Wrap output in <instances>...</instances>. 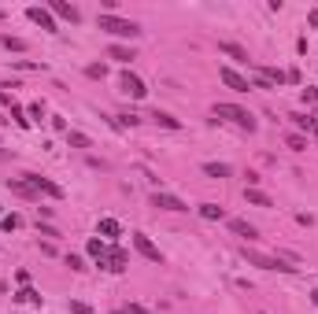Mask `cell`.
Returning a JSON list of instances; mask_svg holds the SVG:
<instances>
[{
	"label": "cell",
	"instance_id": "44dd1931",
	"mask_svg": "<svg viewBox=\"0 0 318 314\" xmlns=\"http://www.w3.org/2000/svg\"><path fill=\"white\" fill-rule=\"evenodd\" d=\"M204 174L208 178H230V166L226 163H204Z\"/></svg>",
	"mask_w": 318,
	"mask_h": 314
},
{
	"label": "cell",
	"instance_id": "e0dca14e",
	"mask_svg": "<svg viewBox=\"0 0 318 314\" xmlns=\"http://www.w3.org/2000/svg\"><path fill=\"white\" fill-rule=\"evenodd\" d=\"M152 122H156V126H163V130H182V122H178L174 115H166V111H156Z\"/></svg>",
	"mask_w": 318,
	"mask_h": 314
},
{
	"label": "cell",
	"instance_id": "4dcf8cb0",
	"mask_svg": "<svg viewBox=\"0 0 318 314\" xmlns=\"http://www.w3.org/2000/svg\"><path fill=\"white\" fill-rule=\"evenodd\" d=\"M67 266H70V270H86V262H82V255H67Z\"/></svg>",
	"mask_w": 318,
	"mask_h": 314
},
{
	"label": "cell",
	"instance_id": "6da1fadb",
	"mask_svg": "<svg viewBox=\"0 0 318 314\" xmlns=\"http://www.w3.org/2000/svg\"><path fill=\"white\" fill-rule=\"evenodd\" d=\"M214 118H226V122H233V126L256 133V115H252V111H244L240 104H214Z\"/></svg>",
	"mask_w": 318,
	"mask_h": 314
},
{
	"label": "cell",
	"instance_id": "7402d4cb",
	"mask_svg": "<svg viewBox=\"0 0 318 314\" xmlns=\"http://www.w3.org/2000/svg\"><path fill=\"white\" fill-rule=\"evenodd\" d=\"M0 44H4L8 52H22V48H26V41H22V37H12V34H4V37H0Z\"/></svg>",
	"mask_w": 318,
	"mask_h": 314
},
{
	"label": "cell",
	"instance_id": "5b68a950",
	"mask_svg": "<svg viewBox=\"0 0 318 314\" xmlns=\"http://www.w3.org/2000/svg\"><path fill=\"white\" fill-rule=\"evenodd\" d=\"M26 182L34 185V192H37V196L44 192V196H52V200H63V188L56 185V182H48V178H41V174H26Z\"/></svg>",
	"mask_w": 318,
	"mask_h": 314
},
{
	"label": "cell",
	"instance_id": "4316f807",
	"mask_svg": "<svg viewBox=\"0 0 318 314\" xmlns=\"http://www.w3.org/2000/svg\"><path fill=\"white\" fill-rule=\"evenodd\" d=\"M0 226L12 233V230H18V226H22V218H18V214H4V218H0Z\"/></svg>",
	"mask_w": 318,
	"mask_h": 314
},
{
	"label": "cell",
	"instance_id": "836d02e7",
	"mask_svg": "<svg viewBox=\"0 0 318 314\" xmlns=\"http://www.w3.org/2000/svg\"><path fill=\"white\" fill-rule=\"evenodd\" d=\"M126 314H152V310H148V307H141V303H130V307H126Z\"/></svg>",
	"mask_w": 318,
	"mask_h": 314
},
{
	"label": "cell",
	"instance_id": "d590c367",
	"mask_svg": "<svg viewBox=\"0 0 318 314\" xmlns=\"http://www.w3.org/2000/svg\"><path fill=\"white\" fill-rule=\"evenodd\" d=\"M8 159H12V152H8V148H0V163H8Z\"/></svg>",
	"mask_w": 318,
	"mask_h": 314
},
{
	"label": "cell",
	"instance_id": "30bf717a",
	"mask_svg": "<svg viewBox=\"0 0 318 314\" xmlns=\"http://www.w3.org/2000/svg\"><path fill=\"white\" fill-rule=\"evenodd\" d=\"M48 12H56L60 18H67V22H82V12L67 0H48Z\"/></svg>",
	"mask_w": 318,
	"mask_h": 314
},
{
	"label": "cell",
	"instance_id": "8fae6325",
	"mask_svg": "<svg viewBox=\"0 0 318 314\" xmlns=\"http://www.w3.org/2000/svg\"><path fill=\"white\" fill-rule=\"evenodd\" d=\"M26 15H30L34 22L41 26V30H52V34H56V18H52V12H48V8H37V4H34V8H30Z\"/></svg>",
	"mask_w": 318,
	"mask_h": 314
},
{
	"label": "cell",
	"instance_id": "d6a6232c",
	"mask_svg": "<svg viewBox=\"0 0 318 314\" xmlns=\"http://www.w3.org/2000/svg\"><path fill=\"white\" fill-rule=\"evenodd\" d=\"M41 115H44V108H41V104H30V122H34V118L41 122Z\"/></svg>",
	"mask_w": 318,
	"mask_h": 314
},
{
	"label": "cell",
	"instance_id": "74e56055",
	"mask_svg": "<svg viewBox=\"0 0 318 314\" xmlns=\"http://www.w3.org/2000/svg\"><path fill=\"white\" fill-rule=\"evenodd\" d=\"M0 292H8V284H4V281H0Z\"/></svg>",
	"mask_w": 318,
	"mask_h": 314
},
{
	"label": "cell",
	"instance_id": "cb8c5ba5",
	"mask_svg": "<svg viewBox=\"0 0 318 314\" xmlns=\"http://www.w3.org/2000/svg\"><path fill=\"white\" fill-rule=\"evenodd\" d=\"M15 300H18V303H41V292H37V288H18Z\"/></svg>",
	"mask_w": 318,
	"mask_h": 314
},
{
	"label": "cell",
	"instance_id": "83f0119b",
	"mask_svg": "<svg viewBox=\"0 0 318 314\" xmlns=\"http://www.w3.org/2000/svg\"><path fill=\"white\" fill-rule=\"evenodd\" d=\"M70 314H96L89 307V303H82V300H70Z\"/></svg>",
	"mask_w": 318,
	"mask_h": 314
},
{
	"label": "cell",
	"instance_id": "9c48e42d",
	"mask_svg": "<svg viewBox=\"0 0 318 314\" xmlns=\"http://www.w3.org/2000/svg\"><path fill=\"white\" fill-rule=\"evenodd\" d=\"M126 252L122 248H108V255H104V262H96V266H104V270H111V274H122L126 270Z\"/></svg>",
	"mask_w": 318,
	"mask_h": 314
},
{
	"label": "cell",
	"instance_id": "4fadbf2b",
	"mask_svg": "<svg viewBox=\"0 0 318 314\" xmlns=\"http://www.w3.org/2000/svg\"><path fill=\"white\" fill-rule=\"evenodd\" d=\"M218 52L230 56V60H237V63H248V52L240 48V44H233V41H218Z\"/></svg>",
	"mask_w": 318,
	"mask_h": 314
},
{
	"label": "cell",
	"instance_id": "8d00e7d4",
	"mask_svg": "<svg viewBox=\"0 0 318 314\" xmlns=\"http://www.w3.org/2000/svg\"><path fill=\"white\" fill-rule=\"evenodd\" d=\"M311 303H314V307H318V288H314V292H311Z\"/></svg>",
	"mask_w": 318,
	"mask_h": 314
},
{
	"label": "cell",
	"instance_id": "f35d334b",
	"mask_svg": "<svg viewBox=\"0 0 318 314\" xmlns=\"http://www.w3.org/2000/svg\"><path fill=\"white\" fill-rule=\"evenodd\" d=\"M0 18H4V12H0Z\"/></svg>",
	"mask_w": 318,
	"mask_h": 314
},
{
	"label": "cell",
	"instance_id": "e575fe53",
	"mask_svg": "<svg viewBox=\"0 0 318 314\" xmlns=\"http://www.w3.org/2000/svg\"><path fill=\"white\" fill-rule=\"evenodd\" d=\"M307 22H311L314 30H318V8H311V15H307Z\"/></svg>",
	"mask_w": 318,
	"mask_h": 314
},
{
	"label": "cell",
	"instance_id": "8992f818",
	"mask_svg": "<svg viewBox=\"0 0 318 314\" xmlns=\"http://www.w3.org/2000/svg\"><path fill=\"white\" fill-rule=\"evenodd\" d=\"M218 78H222V85L233 89V92H248V78H244V74H237L233 66H218Z\"/></svg>",
	"mask_w": 318,
	"mask_h": 314
},
{
	"label": "cell",
	"instance_id": "ffe728a7",
	"mask_svg": "<svg viewBox=\"0 0 318 314\" xmlns=\"http://www.w3.org/2000/svg\"><path fill=\"white\" fill-rule=\"evenodd\" d=\"M67 144L70 148H92V140L86 137V133H78V130H67Z\"/></svg>",
	"mask_w": 318,
	"mask_h": 314
},
{
	"label": "cell",
	"instance_id": "52a82bcc",
	"mask_svg": "<svg viewBox=\"0 0 318 314\" xmlns=\"http://www.w3.org/2000/svg\"><path fill=\"white\" fill-rule=\"evenodd\" d=\"M152 207H159V211H189V204L170 192H152Z\"/></svg>",
	"mask_w": 318,
	"mask_h": 314
},
{
	"label": "cell",
	"instance_id": "ba28073f",
	"mask_svg": "<svg viewBox=\"0 0 318 314\" xmlns=\"http://www.w3.org/2000/svg\"><path fill=\"white\" fill-rule=\"evenodd\" d=\"M134 248H137V252H141V255H144V259H148V262H163V252H159V248H156V244H152V240H148V236H144V233H134Z\"/></svg>",
	"mask_w": 318,
	"mask_h": 314
},
{
	"label": "cell",
	"instance_id": "484cf974",
	"mask_svg": "<svg viewBox=\"0 0 318 314\" xmlns=\"http://www.w3.org/2000/svg\"><path fill=\"white\" fill-rule=\"evenodd\" d=\"M12 118H15V126H22V130H30V118H26V111L18 108V104H12Z\"/></svg>",
	"mask_w": 318,
	"mask_h": 314
},
{
	"label": "cell",
	"instance_id": "7a4b0ae2",
	"mask_svg": "<svg viewBox=\"0 0 318 314\" xmlns=\"http://www.w3.org/2000/svg\"><path fill=\"white\" fill-rule=\"evenodd\" d=\"M96 26L104 34H111V37H130V41H134V37H141V26L134 22V18H118V15H100L96 18Z\"/></svg>",
	"mask_w": 318,
	"mask_h": 314
},
{
	"label": "cell",
	"instance_id": "ac0fdd59",
	"mask_svg": "<svg viewBox=\"0 0 318 314\" xmlns=\"http://www.w3.org/2000/svg\"><path fill=\"white\" fill-rule=\"evenodd\" d=\"M8 188H12L15 196H26V200H37V192H34V185H30V182H8Z\"/></svg>",
	"mask_w": 318,
	"mask_h": 314
},
{
	"label": "cell",
	"instance_id": "2e32d148",
	"mask_svg": "<svg viewBox=\"0 0 318 314\" xmlns=\"http://www.w3.org/2000/svg\"><path fill=\"white\" fill-rule=\"evenodd\" d=\"M108 56H111V60H118V63L137 60V56H134V48H126V44H111V48H108Z\"/></svg>",
	"mask_w": 318,
	"mask_h": 314
},
{
	"label": "cell",
	"instance_id": "9a60e30c",
	"mask_svg": "<svg viewBox=\"0 0 318 314\" xmlns=\"http://www.w3.org/2000/svg\"><path fill=\"white\" fill-rule=\"evenodd\" d=\"M200 218H208V222H222L226 211H222L218 204H200Z\"/></svg>",
	"mask_w": 318,
	"mask_h": 314
},
{
	"label": "cell",
	"instance_id": "3957f363",
	"mask_svg": "<svg viewBox=\"0 0 318 314\" xmlns=\"http://www.w3.org/2000/svg\"><path fill=\"white\" fill-rule=\"evenodd\" d=\"M244 259H248L252 266H259V270H282V274H292V270H296V266L282 262L278 255H259V252H248V248H244Z\"/></svg>",
	"mask_w": 318,
	"mask_h": 314
},
{
	"label": "cell",
	"instance_id": "277c9868",
	"mask_svg": "<svg viewBox=\"0 0 318 314\" xmlns=\"http://www.w3.org/2000/svg\"><path fill=\"white\" fill-rule=\"evenodd\" d=\"M118 89L126 92V96H134V100H144V82L137 78V74H130V70H122V78H118Z\"/></svg>",
	"mask_w": 318,
	"mask_h": 314
},
{
	"label": "cell",
	"instance_id": "f546056e",
	"mask_svg": "<svg viewBox=\"0 0 318 314\" xmlns=\"http://www.w3.org/2000/svg\"><path fill=\"white\" fill-rule=\"evenodd\" d=\"M37 230H41V236H48V240H56V236H60V230H56V226H48V222H37Z\"/></svg>",
	"mask_w": 318,
	"mask_h": 314
},
{
	"label": "cell",
	"instance_id": "d6986e66",
	"mask_svg": "<svg viewBox=\"0 0 318 314\" xmlns=\"http://www.w3.org/2000/svg\"><path fill=\"white\" fill-rule=\"evenodd\" d=\"M86 252L92 255V259H96V262H104V255H108V244L104 240H96V236H92V240L86 244Z\"/></svg>",
	"mask_w": 318,
	"mask_h": 314
},
{
	"label": "cell",
	"instance_id": "d4e9b609",
	"mask_svg": "<svg viewBox=\"0 0 318 314\" xmlns=\"http://www.w3.org/2000/svg\"><path fill=\"white\" fill-rule=\"evenodd\" d=\"M118 230H122V226H118L115 218H100V233L104 236H118Z\"/></svg>",
	"mask_w": 318,
	"mask_h": 314
},
{
	"label": "cell",
	"instance_id": "7c38bea8",
	"mask_svg": "<svg viewBox=\"0 0 318 314\" xmlns=\"http://www.w3.org/2000/svg\"><path fill=\"white\" fill-rule=\"evenodd\" d=\"M230 230L233 233H237V236H244V240H256V226H252V222H244V218H230Z\"/></svg>",
	"mask_w": 318,
	"mask_h": 314
},
{
	"label": "cell",
	"instance_id": "603a6c76",
	"mask_svg": "<svg viewBox=\"0 0 318 314\" xmlns=\"http://www.w3.org/2000/svg\"><path fill=\"white\" fill-rule=\"evenodd\" d=\"M285 144L292 152H304L307 148V137H304V133H285Z\"/></svg>",
	"mask_w": 318,
	"mask_h": 314
},
{
	"label": "cell",
	"instance_id": "5bb4252c",
	"mask_svg": "<svg viewBox=\"0 0 318 314\" xmlns=\"http://www.w3.org/2000/svg\"><path fill=\"white\" fill-rule=\"evenodd\" d=\"M244 200L252 207H274V200H270L266 192H259V188H244Z\"/></svg>",
	"mask_w": 318,
	"mask_h": 314
},
{
	"label": "cell",
	"instance_id": "1f68e13d",
	"mask_svg": "<svg viewBox=\"0 0 318 314\" xmlns=\"http://www.w3.org/2000/svg\"><path fill=\"white\" fill-rule=\"evenodd\" d=\"M15 66H22V70H41V63H30V60H12Z\"/></svg>",
	"mask_w": 318,
	"mask_h": 314
},
{
	"label": "cell",
	"instance_id": "f1b7e54d",
	"mask_svg": "<svg viewBox=\"0 0 318 314\" xmlns=\"http://www.w3.org/2000/svg\"><path fill=\"white\" fill-rule=\"evenodd\" d=\"M86 74H89V78H104L108 66H104V63H89V66H86Z\"/></svg>",
	"mask_w": 318,
	"mask_h": 314
}]
</instances>
